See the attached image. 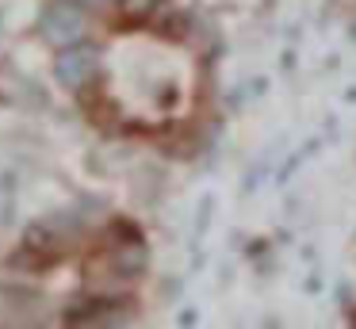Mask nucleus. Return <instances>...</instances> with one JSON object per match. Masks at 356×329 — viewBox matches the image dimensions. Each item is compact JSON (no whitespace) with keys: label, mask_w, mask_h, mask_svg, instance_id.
I'll return each mask as SVG.
<instances>
[{"label":"nucleus","mask_w":356,"mask_h":329,"mask_svg":"<svg viewBox=\"0 0 356 329\" xmlns=\"http://www.w3.org/2000/svg\"><path fill=\"white\" fill-rule=\"evenodd\" d=\"M24 249H27V257H31V264H54V260L65 257V241L47 226V222H35V226L27 230Z\"/></svg>","instance_id":"obj_1"},{"label":"nucleus","mask_w":356,"mask_h":329,"mask_svg":"<svg viewBox=\"0 0 356 329\" xmlns=\"http://www.w3.org/2000/svg\"><path fill=\"white\" fill-rule=\"evenodd\" d=\"M157 0H119V15L123 23H154Z\"/></svg>","instance_id":"obj_2"}]
</instances>
